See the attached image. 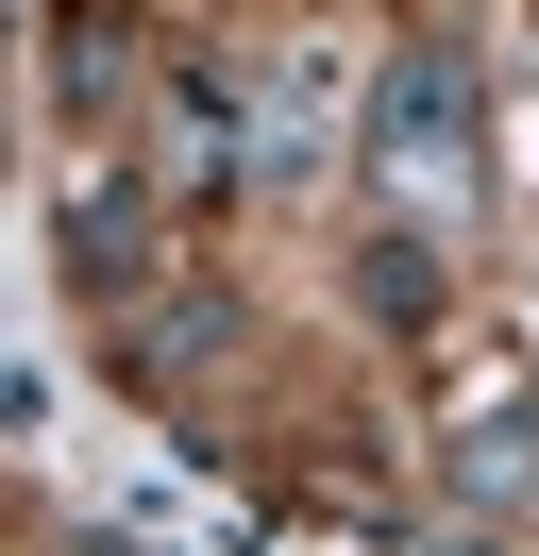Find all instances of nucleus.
I'll return each mask as SVG.
<instances>
[{
	"label": "nucleus",
	"mask_w": 539,
	"mask_h": 556,
	"mask_svg": "<svg viewBox=\"0 0 539 556\" xmlns=\"http://www.w3.org/2000/svg\"><path fill=\"white\" fill-rule=\"evenodd\" d=\"M371 169H388L404 203H472V68L455 51H404V68L371 85Z\"/></svg>",
	"instance_id": "f257e3e1"
}]
</instances>
